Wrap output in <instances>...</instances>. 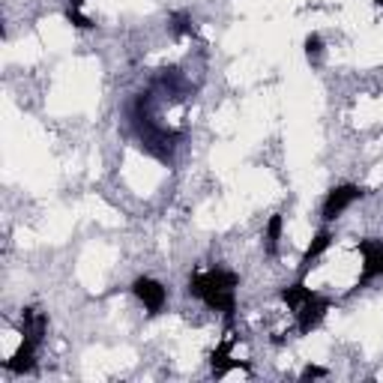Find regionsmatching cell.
<instances>
[{
	"label": "cell",
	"instance_id": "obj_1",
	"mask_svg": "<svg viewBox=\"0 0 383 383\" xmlns=\"http://www.w3.org/2000/svg\"><path fill=\"white\" fill-rule=\"evenodd\" d=\"M237 284L240 278L231 269H207V273H195L189 278V297L204 300L210 309L222 311L225 320H234V311H237Z\"/></svg>",
	"mask_w": 383,
	"mask_h": 383
},
{
	"label": "cell",
	"instance_id": "obj_2",
	"mask_svg": "<svg viewBox=\"0 0 383 383\" xmlns=\"http://www.w3.org/2000/svg\"><path fill=\"white\" fill-rule=\"evenodd\" d=\"M327 311H329V300L311 291L309 297L302 300L297 309H293V315H297V327H300V333H302V335H309L311 329H315V327L320 324V320L327 318Z\"/></svg>",
	"mask_w": 383,
	"mask_h": 383
},
{
	"label": "cell",
	"instance_id": "obj_3",
	"mask_svg": "<svg viewBox=\"0 0 383 383\" xmlns=\"http://www.w3.org/2000/svg\"><path fill=\"white\" fill-rule=\"evenodd\" d=\"M132 293L144 302L147 315H159V311L165 309V302H168V291H165V284L156 282V278H150V276H138L132 282Z\"/></svg>",
	"mask_w": 383,
	"mask_h": 383
},
{
	"label": "cell",
	"instance_id": "obj_4",
	"mask_svg": "<svg viewBox=\"0 0 383 383\" xmlns=\"http://www.w3.org/2000/svg\"><path fill=\"white\" fill-rule=\"evenodd\" d=\"M362 195H365V192L360 186H353V183H344V186L329 189V195H327V201H324V222H335L338 216H342L351 204L360 201Z\"/></svg>",
	"mask_w": 383,
	"mask_h": 383
},
{
	"label": "cell",
	"instance_id": "obj_5",
	"mask_svg": "<svg viewBox=\"0 0 383 383\" xmlns=\"http://www.w3.org/2000/svg\"><path fill=\"white\" fill-rule=\"evenodd\" d=\"M360 255H362V276L360 284H369L371 278L383 276V240H360Z\"/></svg>",
	"mask_w": 383,
	"mask_h": 383
},
{
	"label": "cell",
	"instance_id": "obj_6",
	"mask_svg": "<svg viewBox=\"0 0 383 383\" xmlns=\"http://www.w3.org/2000/svg\"><path fill=\"white\" fill-rule=\"evenodd\" d=\"M6 369L12 374H24V371H33V365H37V342H30V338H24L19 344V351H15L12 360L3 362Z\"/></svg>",
	"mask_w": 383,
	"mask_h": 383
},
{
	"label": "cell",
	"instance_id": "obj_7",
	"mask_svg": "<svg viewBox=\"0 0 383 383\" xmlns=\"http://www.w3.org/2000/svg\"><path fill=\"white\" fill-rule=\"evenodd\" d=\"M21 329H24V338H30V342H42V335H45L48 329V318L45 311L39 309H24L21 311Z\"/></svg>",
	"mask_w": 383,
	"mask_h": 383
},
{
	"label": "cell",
	"instance_id": "obj_8",
	"mask_svg": "<svg viewBox=\"0 0 383 383\" xmlns=\"http://www.w3.org/2000/svg\"><path fill=\"white\" fill-rule=\"evenodd\" d=\"M329 246H333V234H329V231H318L315 240H311V246L306 249V255H302V269H300V273H309L311 260H318Z\"/></svg>",
	"mask_w": 383,
	"mask_h": 383
},
{
	"label": "cell",
	"instance_id": "obj_9",
	"mask_svg": "<svg viewBox=\"0 0 383 383\" xmlns=\"http://www.w3.org/2000/svg\"><path fill=\"white\" fill-rule=\"evenodd\" d=\"M282 228H284V219L282 216H269L267 222V234H264V246H267V255H278V240H282Z\"/></svg>",
	"mask_w": 383,
	"mask_h": 383
},
{
	"label": "cell",
	"instance_id": "obj_10",
	"mask_svg": "<svg viewBox=\"0 0 383 383\" xmlns=\"http://www.w3.org/2000/svg\"><path fill=\"white\" fill-rule=\"evenodd\" d=\"M320 54H324V39H320L318 33H309V37H306V57H309V63H318Z\"/></svg>",
	"mask_w": 383,
	"mask_h": 383
},
{
	"label": "cell",
	"instance_id": "obj_11",
	"mask_svg": "<svg viewBox=\"0 0 383 383\" xmlns=\"http://www.w3.org/2000/svg\"><path fill=\"white\" fill-rule=\"evenodd\" d=\"M66 19L72 21L75 28H81V30H90V28H93V21L81 12V6H69V10H66Z\"/></svg>",
	"mask_w": 383,
	"mask_h": 383
},
{
	"label": "cell",
	"instance_id": "obj_12",
	"mask_svg": "<svg viewBox=\"0 0 383 383\" xmlns=\"http://www.w3.org/2000/svg\"><path fill=\"white\" fill-rule=\"evenodd\" d=\"M171 30L177 33V37H183V33H192V19H189L186 12H177L171 19Z\"/></svg>",
	"mask_w": 383,
	"mask_h": 383
},
{
	"label": "cell",
	"instance_id": "obj_13",
	"mask_svg": "<svg viewBox=\"0 0 383 383\" xmlns=\"http://www.w3.org/2000/svg\"><path fill=\"white\" fill-rule=\"evenodd\" d=\"M311 377H327V369H320V365H309V369L302 371V380H311Z\"/></svg>",
	"mask_w": 383,
	"mask_h": 383
},
{
	"label": "cell",
	"instance_id": "obj_14",
	"mask_svg": "<svg viewBox=\"0 0 383 383\" xmlns=\"http://www.w3.org/2000/svg\"><path fill=\"white\" fill-rule=\"evenodd\" d=\"M84 3V0H72V6H81Z\"/></svg>",
	"mask_w": 383,
	"mask_h": 383
},
{
	"label": "cell",
	"instance_id": "obj_15",
	"mask_svg": "<svg viewBox=\"0 0 383 383\" xmlns=\"http://www.w3.org/2000/svg\"><path fill=\"white\" fill-rule=\"evenodd\" d=\"M371 3H377V6H383V0H371Z\"/></svg>",
	"mask_w": 383,
	"mask_h": 383
}]
</instances>
